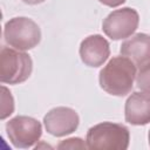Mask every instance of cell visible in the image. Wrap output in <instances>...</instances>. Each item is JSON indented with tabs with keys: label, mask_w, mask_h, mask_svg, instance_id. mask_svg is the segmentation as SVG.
<instances>
[{
	"label": "cell",
	"mask_w": 150,
	"mask_h": 150,
	"mask_svg": "<svg viewBox=\"0 0 150 150\" xmlns=\"http://www.w3.org/2000/svg\"><path fill=\"white\" fill-rule=\"evenodd\" d=\"M136 66L125 56H114L100 71V86L110 95L124 96L132 89Z\"/></svg>",
	"instance_id": "6da1fadb"
},
{
	"label": "cell",
	"mask_w": 150,
	"mask_h": 150,
	"mask_svg": "<svg viewBox=\"0 0 150 150\" xmlns=\"http://www.w3.org/2000/svg\"><path fill=\"white\" fill-rule=\"evenodd\" d=\"M86 141L87 148L91 150H125L130 135L123 124L103 122L88 130Z\"/></svg>",
	"instance_id": "7a4b0ae2"
},
{
	"label": "cell",
	"mask_w": 150,
	"mask_h": 150,
	"mask_svg": "<svg viewBox=\"0 0 150 150\" xmlns=\"http://www.w3.org/2000/svg\"><path fill=\"white\" fill-rule=\"evenodd\" d=\"M33 62L22 50L2 47L0 52V81L8 84L25 82L32 74Z\"/></svg>",
	"instance_id": "3957f363"
},
{
	"label": "cell",
	"mask_w": 150,
	"mask_h": 150,
	"mask_svg": "<svg viewBox=\"0 0 150 150\" xmlns=\"http://www.w3.org/2000/svg\"><path fill=\"white\" fill-rule=\"evenodd\" d=\"M6 42L18 50H29L39 45L41 30L35 21L29 18H13L6 22L4 28Z\"/></svg>",
	"instance_id": "277c9868"
},
{
	"label": "cell",
	"mask_w": 150,
	"mask_h": 150,
	"mask_svg": "<svg viewBox=\"0 0 150 150\" xmlns=\"http://www.w3.org/2000/svg\"><path fill=\"white\" fill-rule=\"evenodd\" d=\"M9 141L16 148H30L42 135L41 123L29 116H16L6 124Z\"/></svg>",
	"instance_id": "5b68a950"
},
{
	"label": "cell",
	"mask_w": 150,
	"mask_h": 150,
	"mask_svg": "<svg viewBox=\"0 0 150 150\" xmlns=\"http://www.w3.org/2000/svg\"><path fill=\"white\" fill-rule=\"evenodd\" d=\"M139 16L136 9L124 7L111 12L103 21L102 29L111 40H121L131 36L138 27Z\"/></svg>",
	"instance_id": "8992f818"
},
{
	"label": "cell",
	"mask_w": 150,
	"mask_h": 150,
	"mask_svg": "<svg viewBox=\"0 0 150 150\" xmlns=\"http://www.w3.org/2000/svg\"><path fill=\"white\" fill-rule=\"evenodd\" d=\"M79 122L77 112L68 107L53 108L43 117L47 132L55 137H62L74 132L79 127Z\"/></svg>",
	"instance_id": "52a82bcc"
},
{
	"label": "cell",
	"mask_w": 150,
	"mask_h": 150,
	"mask_svg": "<svg viewBox=\"0 0 150 150\" xmlns=\"http://www.w3.org/2000/svg\"><path fill=\"white\" fill-rule=\"evenodd\" d=\"M109 55V42L102 35H89L81 42L80 56L86 66L100 67L108 60Z\"/></svg>",
	"instance_id": "ba28073f"
},
{
	"label": "cell",
	"mask_w": 150,
	"mask_h": 150,
	"mask_svg": "<svg viewBox=\"0 0 150 150\" xmlns=\"http://www.w3.org/2000/svg\"><path fill=\"white\" fill-rule=\"evenodd\" d=\"M125 121L132 125H144L150 122V94L132 93L124 107Z\"/></svg>",
	"instance_id": "9c48e42d"
},
{
	"label": "cell",
	"mask_w": 150,
	"mask_h": 150,
	"mask_svg": "<svg viewBox=\"0 0 150 150\" xmlns=\"http://www.w3.org/2000/svg\"><path fill=\"white\" fill-rule=\"evenodd\" d=\"M121 54L130 59L136 67L150 63V35L138 33L125 40L121 46Z\"/></svg>",
	"instance_id": "30bf717a"
},
{
	"label": "cell",
	"mask_w": 150,
	"mask_h": 150,
	"mask_svg": "<svg viewBox=\"0 0 150 150\" xmlns=\"http://www.w3.org/2000/svg\"><path fill=\"white\" fill-rule=\"evenodd\" d=\"M1 112H0V118L5 120L6 117H8L13 110H14V101L13 97L11 95V91H8V89L6 87H1Z\"/></svg>",
	"instance_id": "8fae6325"
},
{
	"label": "cell",
	"mask_w": 150,
	"mask_h": 150,
	"mask_svg": "<svg viewBox=\"0 0 150 150\" xmlns=\"http://www.w3.org/2000/svg\"><path fill=\"white\" fill-rule=\"evenodd\" d=\"M136 84L141 91L150 94V63L139 68V71L136 75Z\"/></svg>",
	"instance_id": "7c38bea8"
},
{
	"label": "cell",
	"mask_w": 150,
	"mask_h": 150,
	"mask_svg": "<svg viewBox=\"0 0 150 150\" xmlns=\"http://www.w3.org/2000/svg\"><path fill=\"white\" fill-rule=\"evenodd\" d=\"M84 148H87V145L81 138L77 137L64 139L57 145V149H84Z\"/></svg>",
	"instance_id": "4fadbf2b"
},
{
	"label": "cell",
	"mask_w": 150,
	"mask_h": 150,
	"mask_svg": "<svg viewBox=\"0 0 150 150\" xmlns=\"http://www.w3.org/2000/svg\"><path fill=\"white\" fill-rule=\"evenodd\" d=\"M98 1L108 7H117L121 6L123 2H125V0H98Z\"/></svg>",
	"instance_id": "5bb4252c"
},
{
	"label": "cell",
	"mask_w": 150,
	"mask_h": 150,
	"mask_svg": "<svg viewBox=\"0 0 150 150\" xmlns=\"http://www.w3.org/2000/svg\"><path fill=\"white\" fill-rule=\"evenodd\" d=\"M25 4H28V5H38V4H41L45 0H22Z\"/></svg>",
	"instance_id": "9a60e30c"
},
{
	"label": "cell",
	"mask_w": 150,
	"mask_h": 150,
	"mask_svg": "<svg viewBox=\"0 0 150 150\" xmlns=\"http://www.w3.org/2000/svg\"><path fill=\"white\" fill-rule=\"evenodd\" d=\"M149 144H150V131H149Z\"/></svg>",
	"instance_id": "2e32d148"
}]
</instances>
